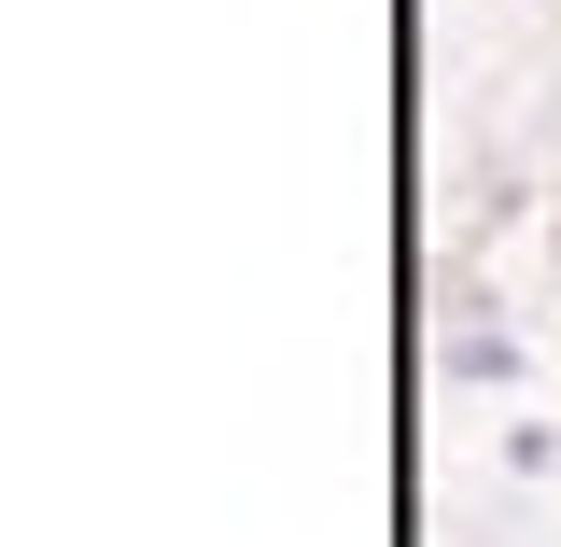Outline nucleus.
I'll list each match as a JSON object with an SVG mask.
<instances>
[{"mask_svg":"<svg viewBox=\"0 0 561 547\" xmlns=\"http://www.w3.org/2000/svg\"><path fill=\"white\" fill-rule=\"evenodd\" d=\"M435 379H463V394H491V379H519V338H505L491 309H449V338H435Z\"/></svg>","mask_w":561,"mask_h":547,"instance_id":"1","label":"nucleus"}]
</instances>
